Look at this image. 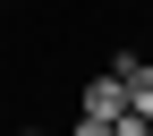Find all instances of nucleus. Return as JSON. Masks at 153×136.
<instances>
[{"instance_id": "nucleus-3", "label": "nucleus", "mask_w": 153, "mask_h": 136, "mask_svg": "<svg viewBox=\"0 0 153 136\" xmlns=\"http://www.w3.org/2000/svg\"><path fill=\"white\" fill-rule=\"evenodd\" d=\"M9 136H34V128H9Z\"/></svg>"}, {"instance_id": "nucleus-1", "label": "nucleus", "mask_w": 153, "mask_h": 136, "mask_svg": "<svg viewBox=\"0 0 153 136\" xmlns=\"http://www.w3.org/2000/svg\"><path fill=\"white\" fill-rule=\"evenodd\" d=\"M76 111H94V119H128V77H119V68H94L85 94H76Z\"/></svg>"}, {"instance_id": "nucleus-2", "label": "nucleus", "mask_w": 153, "mask_h": 136, "mask_svg": "<svg viewBox=\"0 0 153 136\" xmlns=\"http://www.w3.org/2000/svg\"><path fill=\"white\" fill-rule=\"evenodd\" d=\"M111 68L128 77V111H136V119H153V60H136V51H119Z\"/></svg>"}]
</instances>
